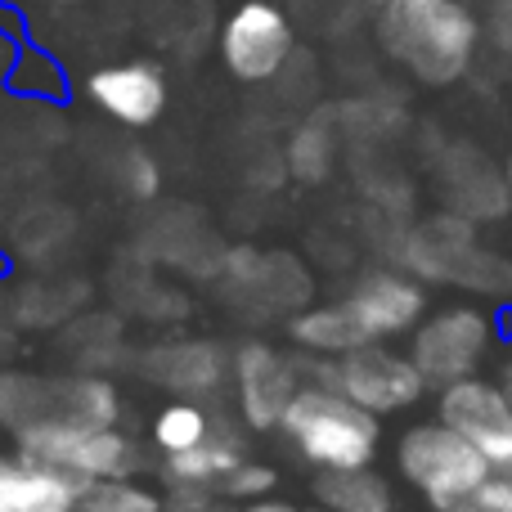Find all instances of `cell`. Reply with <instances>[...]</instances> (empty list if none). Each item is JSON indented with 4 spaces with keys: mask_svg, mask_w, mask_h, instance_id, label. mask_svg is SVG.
I'll return each mask as SVG.
<instances>
[{
    "mask_svg": "<svg viewBox=\"0 0 512 512\" xmlns=\"http://www.w3.org/2000/svg\"><path fill=\"white\" fill-rule=\"evenodd\" d=\"M234 382H239V409L243 423L256 432H270L283 427L292 396H297V378H292V364L274 351L270 342H243L234 355Z\"/></svg>",
    "mask_w": 512,
    "mask_h": 512,
    "instance_id": "9c48e42d",
    "label": "cell"
},
{
    "mask_svg": "<svg viewBox=\"0 0 512 512\" xmlns=\"http://www.w3.org/2000/svg\"><path fill=\"white\" fill-rule=\"evenodd\" d=\"M450 512H486V508H481V504H477V499H463V504H454Z\"/></svg>",
    "mask_w": 512,
    "mask_h": 512,
    "instance_id": "cb8c5ba5",
    "label": "cell"
},
{
    "mask_svg": "<svg viewBox=\"0 0 512 512\" xmlns=\"http://www.w3.org/2000/svg\"><path fill=\"white\" fill-rule=\"evenodd\" d=\"M225 68L239 81H270L292 59V23L270 0H248L225 18L221 32Z\"/></svg>",
    "mask_w": 512,
    "mask_h": 512,
    "instance_id": "52a82bcc",
    "label": "cell"
},
{
    "mask_svg": "<svg viewBox=\"0 0 512 512\" xmlns=\"http://www.w3.org/2000/svg\"><path fill=\"white\" fill-rule=\"evenodd\" d=\"M472 499H477L486 512H512V472H499L495 468L486 481H481V490Z\"/></svg>",
    "mask_w": 512,
    "mask_h": 512,
    "instance_id": "ffe728a7",
    "label": "cell"
},
{
    "mask_svg": "<svg viewBox=\"0 0 512 512\" xmlns=\"http://www.w3.org/2000/svg\"><path fill=\"white\" fill-rule=\"evenodd\" d=\"M490 342H495V324H490L486 310L445 306L414 328L409 355H414V364L423 369V378L432 382V387H450V382L477 373Z\"/></svg>",
    "mask_w": 512,
    "mask_h": 512,
    "instance_id": "5b68a950",
    "label": "cell"
},
{
    "mask_svg": "<svg viewBox=\"0 0 512 512\" xmlns=\"http://www.w3.org/2000/svg\"><path fill=\"white\" fill-rule=\"evenodd\" d=\"M243 463V450L234 441H212L207 436L194 450L167 454V477L176 481L180 490H203V486H221L234 468Z\"/></svg>",
    "mask_w": 512,
    "mask_h": 512,
    "instance_id": "9a60e30c",
    "label": "cell"
},
{
    "mask_svg": "<svg viewBox=\"0 0 512 512\" xmlns=\"http://www.w3.org/2000/svg\"><path fill=\"white\" fill-rule=\"evenodd\" d=\"M319 504L337 512H391V490L369 468H342L319 477Z\"/></svg>",
    "mask_w": 512,
    "mask_h": 512,
    "instance_id": "2e32d148",
    "label": "cell"
},
{
    "mask_svg": "<svg viewBox=\"0 0 512 512\" xmlns=\"http://www.w3.org/2000/svg\"><path fill=\"white\" fill-rule=\"evenodd\" d=\"M441 423L463 432L495 468L512 459V396L486 378H459L441 387Z\"/></svg>",
    "mask_w": 512,
    "mask_h": 512,
    "instance_id": "ba28073f",
    "label": "cell"
},
{
    "mask_svg": "<svg viewBox=\"0 0 512 512\" xmlns=\"http://www.w3.org/2000/svg\"><path fill=\"white\" fill-rule=\"evenodd\" d=\"M0 468H5V459H0Z\"/></svg>",
    "mask_w": 512,
    "mask_h": 512,
    "instance_id": "f1b7e54d",
    "label": "cell"
},
{
    "mask_svg": "<svg viewBox=\"0 0 512 512\" xmlns=\"http://www.w3.org/2000/svg\"><path fill=\"white\" fill-rule=\"evenodd\" d=\"M270 486H274V472L265 468V463H248V459H243L239 468L221 481V490L230 499H265L270 495Z\"/></svg>",
    "mask_w": 512,
    "mask_h": 512,
    "instance_id": "d6986e66",
    "label": "cell"
},
{
    "mask_svg": "<svg viewBox=\"0 0 512 512\" xmlns=\"http://www.w3.org/2000/svg\"><path fill=\"white\" fill-rule=\"evenodd\" d=\"M378 41L427 86H450L468 72L481 41V23L468 0H387Z\"/></svg>",
    "mask_w": 512,
    "mask_h": 512,
    "instance_id": "6da1fadb",
    "label": "cell"
},
{
    "mask_svg": "<svg viewBox=\"0 0 512 512\" xmlns=\"http://www.w3.org/2000/svg\"><path fill=\"white\" fill-rule=\"evenodd\" d=\"M86 481L50 463L18 459L0 468V512H81Z\"/></svg>",
    "mask_w": 512,
    "mask_h": 512,
    "instance_id": "7c38bea8",
    "label": "cell"
},
{
    "mask_svg": "<svg viewBox=\"0 0 512 512\" xmlns=\"http://www.w3.org/2000/svg\"><path fill=\"white\" fill-rule=\"evenodd\" d=\"M283 432L292 436L301 459L319 463L324 472L369 468L382 441L378 414L355 405L351 396H342L328 382L324 387H301L292 396L288 414H283Z\"/></svg>",
    "mask_w": 512,
    "mask_h": 512,
    "instance_id": "7a4b0ae2",
    "label": "cell"
},
{
    "mask_svg": "<svg viewBox=\"0 0 512 512\" xmlns=\"http://www.w3.org/2000/svg\"><path fill=\"white\" fill-rule=\"evenodd\" d=\"M396 459H400L405 481L436 512H450L454 504L472 499L481 490V481L495 472V463H490L463 432H454L450 423L409 427V432L400 436Z\"/></svg>",
    "mask_w": 512,
    "mask_h": 512,
    "instance_id": "3957f363",
    "label": "cell"
},
{
    "mask_svg": "<svg viewBox=\"0 0 512 512\" xmlns=\"http://www.w3.org/2000/svg\"><path fill=\"white\" fill-rule=\"evenodd\" d=\"M212 436V418H207L203 405L194 400H171L167 409H158L153 418V445L162 454H180V450H194Z\"/></svg>",
    "mask_w": 512,
    "mask_h": 512,
    "instance_id": "e0dca14e",
    "label": "cell"
},
{
    "mask_svg": "<svg viewBox=\"0 0 512 512\" xmlns=\"http://www.w3.org/2000/svg\"><path fill=\"white\" fill-rule=\"evenodd\" d=\"M90 99L122 126H149L167 108V81L153 63H113L86 81Z\"/></svg>",
    "mask_w": 512,
    "mask_h": 512,
    "instance_id": "8fae6325",
    "label": "cell"
},
{
    "mask_svg": "<svg viewBox=\"0 0 512 512\" xmlns=\"http://www.w3.org/2000/svg\"><path fill=\"white\" fill-rule=\"evenodd\" d=\"M346 306H351V315L364 324V333H369L373 342H382V337H400V333H409V328L423 324L427 297H423V288H418L409 274L369 270L351 288Z\"/></svg>",
    "mask_w": 512,
    "mask_h": 512,
    "instance_id": "30bf717a",
    "label": "cell"
},
{
    "mask_svg": "<svg viewBox=\"0 0 512 512\" xmlns=\"http://www.w3.org/2000/svg\"><path fill=\"white\" fill-rule=\"evenodd\" d=\"M117 414H122V400H117L108 378H72L54 387L50 418H68V423L86 427H117Z\"/></svg>",
    "mask_w": 512,
    "mask_h": 512,
    "instance_id": "5bb4252c",
    "label": "cell"
},
{
    "mask_svg": "<svg viewBox=\"0 0 512 512\" xmlns=\"http://www.w3.org/2000/svg\"><path fill=\"white\" fill-rule=\"evenodd\" d=\"M369 5H378V9H382V5H387V0H369Z\"/></svg>",
    "mask_w": 512,
    "mask_h": 512,
    "instance_id": "83f0119b",
    "label": "cell"
},
{
    "mask_svg": "<svg viewBox=\"0 0 512 512\" xmlns=\"http://www.w3.org/2000/svg\"><path fill=\"white\" fill-rule=\"evenodd\" d=\"M504 387H508V396H512V360H508V369H504Z\"/></svg>",
    "mask_w": 512,
    "mask_h": 512,
    "instance_id": "d4e9b609",
    "label": "cell"
},
{
    "mask_svg": "<svg viewBox=\"0 0 512 512\" xmlns=\"http://www.w3.org/2000/svg\"><path fill=\"white\" fill-rule=\"evenodd\" d=\"M81 512H162V499L131 477H104L81 486Z\"/></svg>",
    "mask_w": 512,
    "mask_h": 512,
    "instance_id": "ac0fdd59",
    "label": "cell"
},
{
    "mask_svg": "<svg viewBox=\"0 0 512 512\" xmlns=\"http://www.w3.org/2000/svg\"><path fill=\"white\" fill-rule=\"evenodd\" d=\"M18 454L36 463H50L59 472H72L81 481H104V477H131L140 450L131 436L117 427H86L68 423V418H36V423L18 427Z\"/></svg>",
    "mask_w": 512,
    "mask_h": 512,
    "instance_id": "277c9868",
    "label": "cell"
},
{
    "mask_svg": "<svg viewBox=\"0 0 512 512\" xmlns=\"http://www.w3.org/2000/svg\"><path fill=\"white\" fill-rule=\"evenodd\" d=\"M126 185L135 189V198H149L158 189V167L149 162V153H126Z\"/></svg>",
    "mask_w": 512,
    "mask_h": 512,
    "instance_id": "44dd1931",
    "label": "cell"
},
{
    "mask_svg": "<svg viewBox=\"0 0 512 512\" xmlns=\"http://www.w3.org/2000/svg\"><path fill=\"white\" fill-rule=\"evenodd\" d=\"M324 378H328V387H337L342 396H351L355 405L373 409V414L409 409L427 387V378L414 364V355H400V351L378 346V342L337 355V360L324 369Z\"/></svg>",
    "mask_w": 512,
    "mask_h": 512,
    "instance_id": "8992f818",
    "label": "cell"
},
{
    "mask_svg": "<svg viewBox=\"0 0 512 512\" xmlns=\"http://www.w3.org/2000/svg\"><path fill=\"white\" fill-rule=\"evenodd\" d=\"M243 512H301V508H292V504H283V499H252Z\"/></svg>",
    "mask_w": 512,
    "mask_h": 512,
    "instance_id": "603a6c76",
    "label": "cell"
},
{
    "mask_svg": "<svg viewBox=\"0 0 512 512\" xmlns=\"http://www.w3.org/2000/svg\"><path fill=\"white\" fill-rule=\"evenodd\" d=\"M508 194H512V162H508Z\"/></svg>",
    "mask_w": 512,
    "mask_h": 512,
    "instance_id": "4316f807",
    "label": "cell"
},
{
    "mask_svg": "<svg viewBox=\"0 0 512 512\" xmlns=\"http://www.w3.org/2000/svg\"><path fill=\"white\" fill-rule=\"evenodd\" d=\"M490 32H495V41L512 54V0H495V5H490Z\"/></svg>",
    "mask_w": 512,
    "mask_h": 512,
    "instance_id": "7402d4cb",
    "label": "cell"
},
{
    "mask_svg": "<svg viewBox=\"0 0 512 512\" xmlns=\"http://www.w3.org/2000/svg\"><path fill=\"white\" fill-rule=\"evenodd\" d=\"M292 342L306 346V351L315 355H346L355 351V346H369L373 337L364 333V324L351 315V306L346 301H337V306H310L301 310L297 319H292Z\"/></svg>",
    "mask_w": 512,
    "mask_h": 512,
    "instance_id": "4fadbf2b",
    "label": "cell"
},
{
    "mask_svg": "<svg viewBox=\"0 0 512 512\" xmlns=\"http://www.w3.org/2000/svg\"><path fill=\"white\" fill-rule=\"evenodd\" d=\"M301 512H337V508H328V504H319V508H301Z\"/></svg>",
    "mask_w": 512,
    "mask_h": 512,
    "instance_id": "484cf974",
    "label": "cell"
}]
</instances>
